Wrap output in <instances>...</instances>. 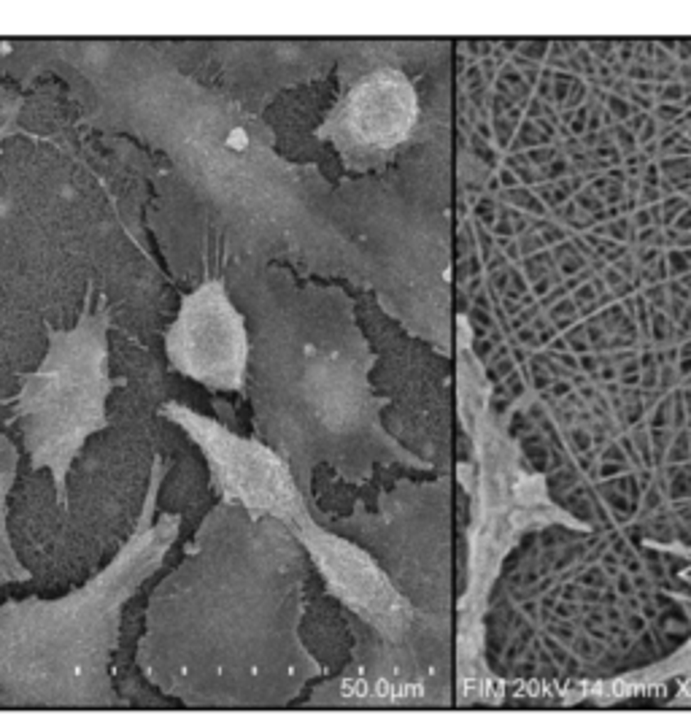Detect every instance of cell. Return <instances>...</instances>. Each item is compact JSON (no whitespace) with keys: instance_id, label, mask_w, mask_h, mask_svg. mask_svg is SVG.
I'll return each instance as SVG.
<instances>
[{"instance_id":"1","label":"cell","mask_w":691,"mask_h":724,"mask_svg":"<svg viewBox=\"0 0 691 724\" xmlns=\"http://www.w3.org/2000/svg\"><path fill=\"white\" fill-rule=\"evenodd\" d=\"M0 76L68 84L84 122L157 157L149 230L178 271L192 247L208 271L211 238L254 252L281 160L241 97L184 65L181 41L0 38Z\"/></svg>"},{"instance_id":"2","label":"cell","mask_w":691,"mask_h":724,"mask_svg":"<svg viewBox=\"0 0 691 724\" xmlns=\"http://www.w3.org/2000/svg\"><path fill=\"white\" fill-rule=\"evenodd\" d=\"M691 643V562L626 533L545 527L505 560L481 622L502 681H613Z\"/></svg>"},{"instance_id":"3","label":"cell","mask_w":691,"mask_h":724,"mask_svg":"<svg viewBox=\"0 0 691 724\" xmlns=\"http://www.w3.org/2000/svg\"><path fill=\"white\" fill-rule=\"evenodd\" d=\"M168 463L151 460L149 484L124 544L92 578L60 598L0 603V706L109 708L116 706L111 662L124 605L165 565L181 514H160Z\"/></svg>"},{"instance_id":"4","label":"cell","mask_w":691,"mask_h":724,"mask_svg":"<svg viewBox=\"0 0 691 724\" xmlns=\"http://www.w3.org/2000/svg\"><path fill=\"white\" fill-rule=\"evenodd\" d=\"M109 330V301L89 284L73 328L46 325L41 362L22 376L11 397V419L19 424L30 468L52 476L57 506L65 514L70 470L89 438L111 424L109 397L122 384L111 376Z\"/></svg>"},{"instance_id":"5","label":"cell","mask_w":691,"mask_h":724,"mask_svg":"<svg viewBox=\"0 0 691 724\" xmlns=\"http://www.w3.org/2000/svg\"><path fill=\"white\" fill-rule=\"evenodd\" d=\"M160 416L178 427L203 454L208 487L222 506L244 511L251 522L276 519L295 527L308 517L305 497L289 465L259 438H246L232 427L205 416L178 400H165Z\"/></svg>"},{"instance_id":"6","label":"cell","mask_w":691,"mask_h":724,"mask_svg":"<svg viewBox=\"0 0 691 724\" xmlns=\"http://www.w3.org/2000/svg\"><path fill=\"white\" fill-rule=\"evenodd\" d=\"M168 368L211 392H246L251 341L241 308L222 276L205 274L178 298L176 316L165 328Z\"/></svg>"},{"instance_id":"7","label":"cell","mask_w":691,"mask_h":724,"mask_svg":"<svg viewBox=\"0 0 691 724\" xmlns=\"http://www.w3.org/2000/svg\"><path fill=\"white\" fill-rule=\"evenodd\" d=\"M416 119V95L403 73H376L354 87L349 97H343L325 133L346 146V141L357 149H392L408 136Z\"/></svg>"},{"instance_id":"8","label":"cell","mask_w":691,"mask_h":724,"mask_svg":"<svg viewBox=\"0 0 691 724\" xmlns=\"http://www.w3.org/2000/svg\"><path fill=\"white\" fill-rule=\"evenodd\" d=\"M19 473V449L6 433H0V587L25 584L33 578L30 568L19 560L9 527V497Z\"/></svg>"}]
</instances>
